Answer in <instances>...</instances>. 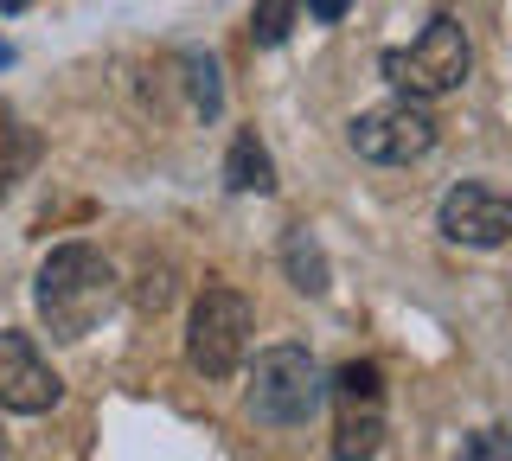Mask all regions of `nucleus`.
Returning a JSON list of instances; mask_svg holds the SVG:
<instances>
[{
	"label": "nucleus",
	"instance_id": "obj_15",
	"mask_svg": "<svg viewBox=\"0 0 512 461\" xmlns=\"http://www.w3.org/2000/svg\"><path fill=\"white\" fill-rule=\"evenodd\" d=\"M461 461H512V436L506 429H474L461 442Z\"/></svg>",
	"mask_w": 512,
	"mask_h": 461
},
{
	"label": "nucleus",
	"instance_id": "obj_11",
	"mask_svg": "<svg viewBox=\"0 0 512 461\" xmlns=\"http://www.w3.org/2000/svg\"><path fill=\"white\" fill-rule=\"evenodd\" d=\"M378 449H384V417H378V410H340L333 461H372Z\"/></svg>",
	"mask_w": 512,
	"mask_h": 461
},
{
	"label": "nucleus",
	"instance_id": "obj_2",
	"mask_svg": "<svg viewBox=\"0 0 512 461\" xmlns=\"http://www.w3.org/2000/svg\"><path fill=\"white\" fill-rule=\"evenodd\" d=\"M320 397H327V372H320V359L308 346H263L250 365V417L269 423V429H301L320 410Z\"/></svg>",
	"mask_w": 512,
	"mask_h": 461
},
{
	"label": "nucleus",
	"instance_id": "obj_14",
	"mask_svg": "<svg viewBox=\"0 0 512 461\" xmlns=\"http://www.w3.org/2000/svg\"><path fill=\"white\" fill-rule=\"evenodd\" d=\"M186 77H192V103H199V116H218V109H224L218 65H212V58H186Z\"/></svg>",
	"mask_w": 512,
	"mask_h": 461
},
{
	"label": "nucleus",
	"instance_id": "obj_1",
	"mask_svg": "<svg viewBox=\"0 0 512 461\" xmlns=\"http://www.w3.org/2000/svg\"><path fill=\"white\" fill-rule=\"evenodd\" d=\"M32 301H39V321L52 327L58 340H84L109 314V301H116V263L96 244H58L52 257L39 263Z\"/></svg>",
	"mask_w": 512,
	"mask_h": 461
},
{
	"label": "nucleus",
	"instance_id": "obj_13",
	"mask_svg": "<svg viewBox=\"0 0 512 461\" xmlns=\"http://www.w3.org/2000/svg\"><path fill=\"white\" fill-rule=\"evenodd\" d=\"M295 0H256V13H250V39L256 45H282L288 33H295Z\"/></svg>",
	"mask_w": 512,
	"mask_h": 461
},
{
	"label": "nucleus",
	"instance_id": "obj_4",
	"mask_svg": "<svg viewBox=\"0 0 512 461\" xmlns=\"http://www.w3.org/2000/svg\"><path fill=\"white\" fill-rule=\"evenodd\" d=\"M250 327H256L250 295L224 289V282L199 289V301H192V314H186V359H192V372L231 378L237 365H244V353H250Z\"/></svg>",
	"mask_w": 512,
	"mask_h": 461
},
{
	"label": "nucleus",
	"instance_id": "obj_10",
	"mask_svg": "<svg viewBox=\"0 0 512 461\" xmlns=\"http://www.w3.org/2000/svg\"><path fill=\"white\" fill-rule=\"evenodd\" d=\"M282 269H288V282H295L301 295H327V282H333V269H327V250L314 244V231H288L282 237Z\"/></svg>",
	"mask_w": 512,
	"mask_h": 461
},
{
	"label": "nucleus",
	"instance_id": "obj_18",
	"mask_svg": "<svg viewBox=\"0 0 512 461\" xmlns=\"http://www.w3.org/2000/svg\"><path fill=\"white\" fill-rule=\"evenodd\" d=\"M20 7H32V0H0V13H20Z\"/></svg>",
	"mask_w": 512,
	"mask_h": 461
},
{
	"label": "nucleus",
	"instance_id": "obj_19",
	"mask_svg": "<svg viewBox=\"0 0 512 461\" xmlns=\"http://www.w3.org/2000/svg\"><path fill=\"white\" fill-rule=\"evenodd\" d=\"M0 455H7V442H0Z\"/></svg>",
	"mask_w": 512,
	"mask_h": 461
},
{
	"label": "nucleus",
	"instance_id": "obj_5",
	"mask_svg": "<svg viewBox=\"0 0 512 461\" xmlns=\"http://www.w3.org/2000/svg\"><path fill=\"white\" fill-rule=\"evenodd\" d=\"M436 135H442V122L429 116V103H410V97H391V103H378V109H359L352 116V154L359 161H372V167H410V161H423L429 148H436Z\"/></svg>",
	"mask_w": 512,
	"mask_h": 461
},
{
	"label": "nucleus",
	"instance_id": "obj_7",
	"mask_svg": "<svg viewBox=\"0 0 512 461\" xmlns=\"http://www.w3.org/2000/svg\"><path fill=\"white\" fill-rule=\"evenodd\" d=\"M436 225H442L448 244L493 250V244H506V237H512V193H493V186L461 180V186H448V193H442Z\"/></svg>",
	"mask_w": 512,
	"mask_h": 461
},
{
	"label": "nucleus",
	"instance_id": "obj_8",
	"mask_svg": "<svg viewBox=\"0 0 512 461\" xmlns=\"http://www.w3.org/2000/svg\"><path fill=\"white\" fill-rule=\"evenodd\" d=\"M32 161H39V135L26 129V116L13 103H0V193L20 186L32 173Z\"/></svg>",
	"mask_w": 512,
	"mask_h": 461
},
{
	"label": "nucleus",
	"instance_id": "obj_6",
	"mask_svg": "<svg viewBox=\"0 0 512 461\" xmlns=\"http://www.w3.org/2000/svg\"><path fill=\"white\" fill-rule=\"evenodd\" d=\"M64 397L58 372L45 365V353L32 346V333L20 327H0V410H13V417H45Z\"/></svg>",
	"mask_w": 512,
	"mask_h": 461
},
{
	"label": "nucleus",
	"instance_id": "obj_17",
	"mask_svg": "<svg viewBox=\"0 0 512 461\" xmlns=\"http://www.w3.org/2000/svg\"><path fill=\"white\" fill-rule=\"evenodd\" d=\"M7 65H13V45H7V39H0V71H7Z\"/></svg>",
	"mask_w": 512,
	"mask_h": 461
},
{
	"label": "nucleus",
	"instance_id": "obj_16",
	"mask_svg": "<svg viewBox=\"0 0 512 461\" xmlns=\"http://www.w3.org/2000/svg\"><path fill=\"white\" fill-rule=\"evenodd\" d=\"M346 7H352V0H308V13H314V20H346Z\"/></svg>",
	"mask_w": 512,
	"mask_h": 461
},
{
	"label": "nucleus",
	"instance_id": "obj_3",
	"mask_svg": "<svg viewBox=\"0 0 512 461\" xmlns=\"http://www.w3.org/2000/svg\"><path fill=\"white\" fill-rule=\"evenodd\" d=\"M468 71H474V45H468V33H461V20H448V13H436L410 45L384 52V77H391L410 103H429V97L461 90Z\"/></svg>",
	"mask_w": 512,
	"mask_h": 461
},
{
	"label": "nucleus",
	"instance_id": "obj_9",
	"mask_svg": "<svg viewBox=\"0 0 512 461\" xmlns=\"http://www.w3.org/2000/svg\"><path fill=\"white\" fill-rule=\"evenodd\" d=\"M224 186L231 193H276V161L256 135H237L231 154H224Z\"/></svg>",
	"mask_w": 512,
	"mask_h": 461
},
{
	"label": "nucleus",
	"instance_id": "obj_12",
	"mask_svg": "<svg viewBox=\"0 0 512 461\" xmlns=\"http://www.w3.org/2000/svg\"><path fill=\"white\" fill-rule=\"evenodd\" d=\"M333 397H340V410H378V397H384V372L372 359H352L333 372Z\"/></svg>",
	"mask_w": 512,
	"mask_h": 461
}]
</instances>
